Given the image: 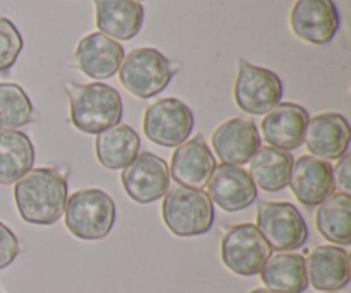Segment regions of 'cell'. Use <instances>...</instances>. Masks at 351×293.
Here are the masks:
<instances>
[{"label":"cell","mask_w":351,"mask_h":293,"mask_svg":"<svg viewBox=\"0 0 351 293\" xmlns=\"http://www.w3.org/2000/svg\"><path fill=\"white\" fill-rule=\"evenodd\" d=\"M17 211L31 225H53L67 204V178L57 168H34L16 182Z\"/></svg>","instance_id":"cell-1"},{"label":"cell","mask_w":351,"mask_h":293,"mask_svg":"<svg viewBox=\"0 0 351 293\" xmlns=\"http://www.w3.org/2000/svg\"><path fill=\"white\" fill-rule=\"evenodd\" d=\"M71 122L84 134H98L119 126L122 120V96L105 82L75 84L67 82Z\"/></svg>","instance_id":"cell-2"},{"label":"cell","mask_w":351,"mask_h":293,"mask_svg":"<svg viewBox=\"0 0 351 293\" xmlns=\"http://www.w3.org/2000/svg\"><path fill=\"white\" fill-rule=\"evenodd\" d=\"M65 226L81 240H101L112 232L117 220L115 201L101 189H81L67 198Z\"/></svg>","instance_id":"cell-3"},{"label":"cell","mask_w":351,"mask_h":293,"mask_svg":"<svg viewBox=\"0 0 351 293\" xmlns=\"http://www.w3.org/2000/svg\"><path fill=\"white\" fill-rule=\"evenodd\" d=\"M163 222L173 235L199 237L215 225V206L202 189L177 187L168 191L163 199Z\"/></svg>","instance_id":"cell-4"},{"label":"cell","mask_w":351,"mask_h":293,"mask_svg":"<svg viewBox=\"0 0 351 293\" xmlns=\"http://www.w3.org/2000/svg\"><path fill=\"white\" fill-rule=\"evenodd\" d=\"M175 69L171 62L156 48L143 47L123 57L119 69L123 88L141 99L160 95L170 84Z\"/></svg>","instance_id":"cell-5"},{"label":"cell","mask_w":351,"mask_h":293,"mask_svg":"<svg viewBox=\"0 0 351 293\" xmlns=\"http://www.w3.org/2000/svg\"><path fill=\"white\" fill-rule=\"evenodd\" d=\"M256 226L271 249L278 253L298 250L308 239L307 223L291 202H261Z\"/></svg>","instance_id":"cell-6"},{"label":"cell","mask_w":351,"mask_h":293,"mask_svg":"<svg viewBox=\"0 0 351 293\" xmlns=\"http://www.w3.org/2000/svg\"><path fill=\"white\" fill-rule=\"evenodd\" d=\"M283 81L276 72L247 60L239 62L233 96L240 110L250 115H266L283 98Z\"/></svg>","instance_id":"cell-7"},{"label":"cell","mask_w":351,"mask_h":293,"mask_svg":"<svg viewBox=\"0 0 351 293\" xmlns=\"http://www.w3.org/2000/svg\"><path fill=\"white\" fill-rule=\"evenodd\" d=\"M273 256V249L252 223L228 228L221 240L223 264L239 277H256Z\"/></svg>","instance_id":"cell-8"},{"label":"cell","mask_w":351,"mask_h":293,"mask_svg":"<svg viewBox=\"0 0 351 293\" xmlns=\"http://www.w3.org/2000/svg\"><path fill=\"white\" fill-rule=\"evenodd\" d=\"M144 134L151 143L163 148L180 146L194 130V113L178 98H161L146 108Z\"/></svg>","instance_id":"cell-9"},{"label":"cell","mask_w":351,"mask_h":293,"mask_svg":"<svg viewBox=\"0 0 351 293\" xmlns=\"http://www.w3.org/2000/svg\"><path fill=\"white\" fill-rule=\"evenodd\" d=\"M122 185L132 201L151 204L170 191V170L163 158L153 153H139L122 172Z\"/></svg>","instance_id":"cell-10"},{"label":"cell","mask_w":351,"mask_h":293,"mask_svg":"<svg viewBox=\"0 0 351 293\" xmlns=\"http://www.w3.org/2000/svg\"><path fill=\"white\" fill-rule=\"evenodd\" d=\"M290 27L307 43H329L339 30L338 7L332 0H297L290 10Z\"/></svg>","instance_id":"cell-11"},{"label":"cell","mask_w":351,"mask_h":293,"mask_svg":"<svg viewBox=\"0 0 351 293\" xmlns=\"http://www.w3.org/2000/svg\"><path fill=\"white\" fill-rule=\"evenodd\" d=\"M257 194L249 172L235 165H218L208 182V196L223 211H242L256 202Z\"/></svg>","instance_id":"cell-12"},{"label":"cell","mask_w":351,"mask_h":293,"mask_svg":"<svg viewBox=\"0 0 351 293\" xmlns=\"http://www.w3.org/2000/svg\"><path fill=\"white\" fill-rule=\"evenodd\" d=\"M288 185L302 204L314 208L335 194L336 184L332 167L326 160L305 154L293 161Z\"/></svg>","instance_id":"cell-13"},{"label":"cell","mask_w":351,"mask_h":293,"mask_svg":"<svg viewBox=\"0 0 351 293\" xmlns=\"http://www.w3.org/2000/svg\"><path fill=\"white\" fill-rule=\"evenodd\" d=\"M216 167L218 163L215 154L202 136H197L177 146L168 170H170V178H173L180 187L202 189L208 185Z\"/></svg>","instance_id":"cell-14"},{"label":"cell","mask_w":351,"mask_h":293,"mask_svg":"<svg viewBox=\"0 0 351 293\" xmlns=\"http://www.w3.org/2000/svg\"><path fill=\"white\" fill-rule=\"evenodd\" d=\"M261 136L252 120L230 119L213 134V148L225 165H245L256 156L261 148Z\"/></svg>","instance_id":"cell-15"},{"label":"cell","mask_w":351,"mask_h":293,"mask_svg":"<svg viewBox=\"0 0 351 293\" xmlns=\"http://www.w3.org/2000/svg\"><path fill=\"white\" fill-rule=\"evenodd\" d=\"M351 129L341 113H319L308 120L305 146L314 156L322 160H339L350 151Z\"/></svg>","instance_id":"cell-16"},{"label":"cell","mask_w":351,"mask_h":293,"mask_svg":"<svg viewBox=\"0 0 351 293\" xmlns=\"http://www.w3.org/2000/svg\"><path fill=\"white\" fill-rule=\"evenodd\" d=\"M307 280L315 290L331 293L348 287L350 254L338 246H317L305 259Z\"/></svg>","instance_id":"cell-17"},{"label":"cell","mask_w":351,"mask_h":293,"mask_svg":"<svg viewBox=\"0 0 351 293\" xmlns=\"http://www.w3.org/2000/svg\"><path fill=\"white\" fill-rule=\"evenodd\" d=\"M308 120L311 117L304 106L297 103H278L261 124L263 136L276 150H297L304 144Z\"/></svg>","instance_id":"cell-18"},{"label":"cell","mask_w":351,"mask_h":293,"mask_svg":"<svg viewBox=\"0 0 351 293\" xmlns=\"http://www.w3.org/2000/svg\"><path fill=\"white\" fill-rule=\"evenodd\" d=\"M125 51L113 38L103 33H91L79 41L75 48V64L88 78L110 79L119 72Z\"/></svg>","instance_id":"cell-19"},{"label":"cell","mask_w":351,"mask_h":293,"mask_svg":"<svg viewBox=\"0 0 351 293\" xmlns=\"http://www.w3.org/2000/svg\"><path fill=\"white\" fill-rule=\"evenodd\" d=\"M96 26L113 40L137 36L144 23V7L136 0H95Z\"/></svg>","instance_id":"cell-20"},{"label":"cell","mask_w":351,"mask_h":293,"mask_svg":"<svg viewBox=\"0 0 351 293\" xmlns=\"http://www.w3.org/2000/svg\"><path fill=\"white\" fill-rule=\"evenodd\" d=\"M96 158L108 170H123L132 163L141 150V137L130 126H115L98 134Z\"/></svg>","instance_id":"cell-21"},{"label":"cell","mask_w":351,"mask_h":293,"mask_svg":"<svg viewBox=\"0 0 351 293\" xmlns=\"http://www.w3.org/2000/svg\"><path fill=\"white\" fill-rule=\"evenodd\" d=\"M263 283L278 293H304L308 288L305 257L295 253L271 256L261 271Z\"/></svg>","instance_id":"cell-22"},{"label":"cell","mask_w":351,"mask_h":293,"mask_svg":"<svg viewBox=\"0 0 351 293\" xmlns=\"http://www.w3.org/2000/svg\"><path fill=\"white\" fill-rule=\"evenodd\" d=\"M293 156L288 151L273 146H261L256 156L249 161L254 184L266 192H280L290 184Z\"/></svg>","instance_id":"cell-23"},{"label":"cell","mask_w":351,"mask_h":293,"mask_svg":"<svg viewBox=\"0 0 351 293\" xmlns=\"http://www.w3.org/2000/svg\"><path fill=\"white\" fill-rule=\"evenodd\" d=\"M33 143L29 136L19 130L0 132V184H16L34 165Z\"/></svg>","instance_id":"cell-24"},{"label":"cell","mask_w":351,"mask_h":293,"mask_svg":"<svg viewBox=\"0 0 351 293\" xmlns=\"http://www.w3.org/2000/svg\"><path fill=\"white\" fill-rule=\"evenodd\" d=\"M319 233L336 246L351 244V198L345 192L331 194L315 213Z\"/></svg>","instance_id":"cell-25"},{"label":"cell","mask_w":351,"mask_h":293,"mask_svg":"<svg viewBox=\"0 0 351 293\" xmlns=\"http://www.w3.org/2000/svg\"><path fill=\"white\" fill-rule=\"evenodd\" d=\"M34 108L27 93L14 82H0V132L17 130L33 120Z\"/></svg>","instance_id":"cell-26"},{"label":"cell","mask_w":351,"mask_h":293,"mask_svg":"<svg viewBox=\"0 0 351 293\" xmlns=\"http://www.w3.org/2000/svg\"><path fill=\"white\" fill-rule=\"evenodd\" d=\"M24 47V40L12 21L0 17V72L12 69Z\"/></svg>","instance_id":"cell-27"},{"label":"cell","mask_w":351,"mask_h":293,"mask_svg":"<svg viewBox=\"0 0 351 293\" xmlns=\"http://www.w3.org/2000/svg\"><path fill=\"white\" fill-rule=\"evenodd\" d=\"M19 250L21 246L16 233L0 222V271L9 268L16 261V257L19 256Z\"/></svg>","instance_id":"cell-28"},{"label":"cell","mask_w":351,"mask_h":293,"mask_svg":"<svg viewBox=\"0 0 351 293\" xmlns=\"http://www.w3.org/2000/svg\"><path fill=\"white\" fill-rule=\"evenodd\" d=\"M350 163H351V156H350V151H348V153H345L341 158H339L338 167L332 168V175H335V184H338V187L341 189V192H345V194H350V192H351Z\"/></svg>","instance_id":"cell-29"},{"label":"cell","mask_w":351,"mask_h":293,"mask_svg":"<svg viewBox=\"0 0 351 293\" xmlns=\"http://www.w3.org/2000/svg\"><path fill=\"white\" fill-rule=\"evenodd\" d=\"M250 293H278V292L269 290V288H256V290H252Z\"/></svg>","instance_id":"cell-30"},{"label":"cell","mask_w":351,"mask_h":293,"mask_svg":"<svg viewBox=\"0 0 351 293\" xmlns=\"http://www.w3.org/2000/svg\"><path fill=\"white\" fill-rule=\"evenodd\" d=\"M136 2H139V0H136Z\"/></svg>","instance_id":"cell-31"},{"label":"cell","mask_w":351,"mask_h":293,"mask_svg":"<svg viewBox=\"0 0 351 293\" xmlns=\"http://www.w3.org/2000/svg\"><path fill=\"white\" fill-rule=\"evenodd\" d=\"M331 293H335V292H331Z\"/></svg>","instance_id":"cell-32"}]
</instances>
